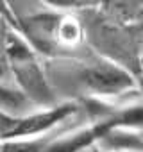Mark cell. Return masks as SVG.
<instances>
[{"mask_svg":"<svg viewBox=\"0 0 143 152\" xmlns=\"http://www.w3.org/2000/svg\"><path fill=\"white\" fill-rule=\"evenodd\" d=\"M63 63L70 66L75 84L93 97H122L138 90L136 75L97 52L88 50L82 56L68 57Z\"/></svg>","mask_w":143,"mask_h":152,"instance_id":"1","label":"cell"},{"mask_svg":"<svg viewBox=\"0 0 143 152\" xmlns=\"http://www.w3.org/2000/svg\"><path fill=\"white\" fill-rule=\"evenodd\" d=\"M139 72L143 75V50H141V56H139Z\"/></svg>","mask_w":143,"mask_h":152,"instance_id":"3","label":"cell"},{"mask_svg":"<svg viewBox=\"0 0 143 152\" xmlns=\"http://www.w3.org/2000/svg\"><path fill=\"white\" fill-rule=\"evenodd\" d=\"M2 150H4V141L0 140V152H2Z\"/></svg>","mask_w":143,"mask_h":152,"instance_id":"4","label":"cell"},{"mask_svg":"<svg viewBox=\"0 0 143 152\" xmlns=\"http://www.w3.org/2000/svg\"><path fill=\"white\" fill-rule=\"evenodd\" d=\"M31 113H34V106L16 90V86L0 81V115L25 116Z\"/></svg>","mask_w":143,"mask_h":152,"instance_id":"2","label":"cell"}]
</instances>
